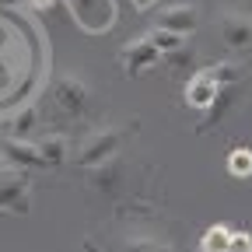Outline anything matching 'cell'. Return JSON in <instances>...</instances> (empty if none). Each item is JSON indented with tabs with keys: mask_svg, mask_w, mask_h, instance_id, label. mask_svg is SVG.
Returning <instances> with one entry per match:
<instances>
[{
	"mask_svg": "<svg viewBox=\"0 0 252 252\" xmlns=\"http://www.w3.org/2000/svg\"><path fill=\"white\" fill-rule=\"evenodd\" d=\"M137 130H140V126H137L133 119H116V123H105V126H94L91 133H84V137L74 144L70 165H74V168H84V172L94 168V165H102L105 158L119 154L123 144L130 140Z\"/></svg>",
	"mask_w": 252,
	"mask_h": 252,
	"instance_id": "6da1fadb",
	"label": "cell"
},
{
	"mask_svg": "<svg viewBox=\"0 0 252 252\" xmlns=\"http://www.w3.org/2000/svg\"><path fill=\"white\" fill-rule=\"evenodd\" d=\"M49 102L63 119H84V116H91L94 102H98V91H94V81L88 74L60 70L49 88Z\"/></svg>",
	"mask_w": 252,
	"mask_h": 252,
	"instance_id": "7a4b0ae2",
	"label": "cell"
},
{
	"mask_svg": "<svg viewBox=\"0 0 252 252\" xmlns=\"http://www.w3.org/2000/svg\"><path fill=\"white\" fill-rule=\"evenodd\" d=\"M214 39L231 49V53H249L252 49V14L242 7H217L210 14Z\"/></svg>",
	"mask_w": 252,
	"mask_h": 252,
	"instance_id": "3957f363",
	"label": "cell"
},
{
	"mask_svg": "<svg viewBox=\"0 0 252 252\" xmlns=\"http://www.w3.org/2000/svg\"><path fill=\"white\" fill-rule=\"evenodd\" d=\"M32 207V182L21 168L0 172V214H28Z\"/></svg>",
	"mask_w": 252,
	"mask_h": 252,
	"instance_id": "277c9868",
	"label": "cell"
},
{
	"mask_svg": "<svg viewBox=\"0 0 252 252\" xmlns=\"http://www.w3.org/2000/svg\"><path fill=\"white\" fill-rule=\"evenodd\" d=\"M67 7H70L74 21L84 32H91V35L105 32L116 21V4H112V0H67Z\"/></svg>",
	"mask_w": 252,
	"mask_h": 252,
	"instance_id": "5b68a950",
	"label": "cell"
},
{
	"mask_svg": "<svg viewBox=\"0 0 252 252\" xmlns=\"http://www.w3.org/2000/svg\"><path fill=\"white\" fill-rule=\"evenodd\" d=\"M119 63H123V74L126 77H140V74L154 70L158 63H161V53L154 49V42L147 35H137V39H130L119 49Z\"/></svg>",
	"mask_w": 252,
	"mask_h": 252,
	"instance_id": "8992f818",
	"label": "cell"
},
{
	"mask_svg": "<svg viewBox=\"0 0 252 252\" xmlns=\"http://www.w3.org/2000/svg\"><path fill=\"white\" fill-rule=\"evenodd\" d=\"M0 158H4V165L7 168H21V172H28V168H46V161H42V154H39V147H35V140L32 137H0Z\"/></svg>",
	"mask_w": 252,
	"mask_h": 252,
	"instance_id": "52a82bcc",
	"label": "cell"
},
{
	"mask_svg": "<svg viewBox=\"0 0 252 252\" xmlns=\"http://www.w3.org/2000/svg\"><path fill=\"white\" fill-rule=\"evenodd\" d=\"M217 91H220V84H217L203 67H196L193 74H189V81H186L182 102H186L189 109H196V112H210V105L217 102Z\"/></svg>",
	"mask_w": 252,
	"mask_h": 252,
	"instance_id": "ba28073f",
	"label": "cell"
},
{
	"mask_svg": "<svg viewBox=\"0 0 252 252\" xmlns=\"http://www.w3.org/2000/svg\"><path fill=\"white\" fill-rule=\"evenodd\" d=\"M154 25H161V28H168V32H179V35H193L196 32V25H200V7L196 4H168V7H161L154 14Z\"/></svg>",
	"mask_w": 252,
	"mask_h": 252,
	"instance_id": "9c48e42d",
	"label": "cell"
},
{
	"mask_svg": "<svg viewBox=\"0 0 252 252\" xmlns=\"http://www.w3.org/2000/svg\"><path fill=\"white\" fill-rule=\"evenodd\" d=\"M42 154V161L46 168H63V165H70V151H74V140L67 133H35L32 137Z\"/></svg>",
	"mask_w": 252,
	"mask_h": 252,
	"instance_id": "30bf717a",
	"label": "cell"
},
{
	"mask_svg": "<svg viewBox=\"0 0 252 252\" xmlns=\"http://www.w3.org/2000/svg\"><path fill=\"white\" fill-rule=\"evenodd\" d=\"M88 172H91V182L98 186L105 196H112L119 189V182H123V175H126V161H123V154H112V158H105L102 165L88 168Z\"/></svg>",
	"mask_w": 252,
	"mask_h": 252,
	"instance_id": "8fae6325",
	"label": "cell"
},
{
	"mask_svg": "<svg viewBox=\"0 0 252 252\" xmlns=\"http://www.w3.org/2000/svg\"><path fill=\"white\" fill-rule=\"evenodd\" d=\"M42 130V112L35 105H28L7 119V137H35Z\"/></svg>",
	"mask_w": 252,
	"mask_h": 252,
	"instance_id": "7c38bea8",
	"label": "cell"
},
{
	"mask_svg": "<svg viewBox=\"0 0 252 252\" xmlns=\"http://www.w3.org/2000/svg\"><path fill=\"white\" fill-rule=\"evenodd\" d=\"M147 39L154 42V49L161 53V56L172 53V49H179V46H186V35H179V32H168V28H161V25H151Z\"/></svg>",
	"mask_w": 252,
	"mask_h": 252,
	"instance_id": "4fadbf2b",
	"label": "cell"
},
{
	"mask_svg": "<svg viewBox=\"0 0 252 252\" xmlns=\"http://www.w3.org/2000/svg\"><path fill=\"white\" fill-rule=\"evenodd\" d=\"M161 63H165L168 70H175V74L196 70V56H193V49H189V42H186V46H179V49H172V53H165V56H161Z\"/></svg>",
	"mask_w": 252,
	"mask_h": 252,
	"instance_id": "5bb4252c",
	"label": "cell"
},
{
	"mask_svg": "<svg viewBox=\"0 0 252 252\" xmlns=\"http://www.w3.org/2000/svg\"><path fill=\"white\" fill-rule=\"evenodd\" d=\"M119 252H175L168 242L161 238H154V235H133V238H126Z\"/></svg>",
	"mask_w": 252,
	"mask_h": 252,
	"instance_id": "9a60e30c",
	"label": "cell"
},
{
	"mask_svg": "<svg viewBox=\"0 0 252 252\" xmlns=\"http://www.w3.org/2000/svg\"><path fill=\"white\" fill-rule=\"evenodd\" d=\"M228 238H231V228L214 224V228L203 231V238H200V252H228Z\"/></svg>",
	"mask_w": 252,
	"mask_h": 252,
	"instance_id": "2e32d148",
	"label": "cell"
},
{
	"mask_svg": "<svg viewBox=\"0 0 252 252\" xmlns=\"http://www.w3.org/2000/svg\"><path fill=\"white\" fill-rule=\"evenodd\" d=\"M228 172L235 179H249L252 175V151L249 147H238V151L228 154Z\"/></svg>",
	"mask_w": 252,
	"mask_h": 252,
	"instance_id": "e0dca14e",
	"label": "cell"
},
{
	"mask_svg": "<svg viewBox=\"0 0 252 252\" xmlns=\"http://www.w3.org/2000/svg\"><path fill=\"white\" fill-rule=\"evenodd\" d=\"M228 252H252V235H245V231H231V238H228Z\"/></svg>",
	"mask_w": 252,
	"mask_h": 252,
	"instance_id": "ac0fdd59",
	"label": "cell"
},
{
	"mask_svg": "<svg viewBox=\"0 0 252 252\" xmlns=\"http://www.w3.org/2000/svg\"><path fill=\"white\" fill-rule=\"evenodd\" d=\"M154 4H158V0H133V7H137V11H151Z\"/></svg>",
	"mask_w": 252,
	"mask_h": 252,
	"instance_id": "d6986e66",
	"label": "cell"
},
{
	"mask_svg": "<svg viewBox=\"0 0 252 252\" xmlns=\"http://www.w3.org/2000/svg\"><path fill=\"white\" fill-rule=\"evenodd\" d=\"M32 4H35V7H49V4H53V0H32Z\"/></svg>",
	"mask_w": 252,
	"mask_h": 252,
	"instance_id": "ffe728a7",
	"label": "cell"
},
{
	"mask_svg": "<svg viewBox=\"0 0 252 252\" xmlns=\"http://www.w3.org/2000/svg\"><path fill=\"white\" fill-rule=\"evenodd\" d=\"M18 4V0H0V7H14Z\"/></svg>",
	"mask_w": 252,
	"mask_h": 252,
	"instance_id": "44dd1931",
	"label": "cell"
},
{
	"mask_svg": "<svg viewBox=\"0 0 252 252\" xmlns=\"http://www.w3.org/2000/svg\"><path fill=\"white\" fill-rule=\"evenodd\" d=\"M4 168H7V165H4V158H0V172H4Z\"/></svg>",
	"mask_w": 252,
	"mask_h": 252,
	"instance_id": "7402d4cb",
	"label": "cell"
}]
</instances>
